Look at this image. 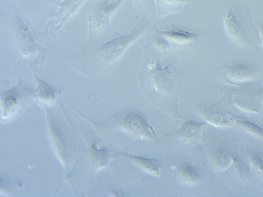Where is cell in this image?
Listing matches in <instances>:
<instances>
[{"instance_id": "14", "label": "cell", "mask_w": 263, "mask_h": 197, "mask_svg": "<svg viewBox=\"0 0 263 197\" xmlns=\"http://www.w3.org/2000/svg\"><path fill=\"white\" fill-rule=\"evenodd\" d=\"M40 95L45 97V95L50 97L53 93L48 86H46L45 84L41 83V86L40 87Z\"/></svg>"}, {"instance_id": "18", "label": "cell", "mask_w": 263, "mask_h": 197, "mask_svg": "<svg viewBox=\"0 0 263 197\" xmlns=\"http://www.w3.org/2000/svg\"><path fill=\"white\" fill-rule=\"evenodd\" d=\"M262 100H263V93H262Z\"/></svg>"}, {"instance_id": "8", "label": "cell", "mask_w": 263, "mask_h": 197, "mask_svg": "<svg viewBox=\"0 0 263 197\" xmlns=\"http://www.w3.org/2000/svg\"><path fill=\"white\" fill-rule=\"evenodd\" d=\"M185 2V0H156L155 4L158 13L163 16L177 11Z\"/></svg>"}, {"instance_id": "6", "label": "cell", "mask_w": 263, "mask_h": 197, "mask_svg": "<svg viewBox=\"0 0 263 197\" xmlns=\"http://www.w3.org/2000/svg\"><path fill=\"white\" fill-rule=\"evenodd\" d=\"M204 126V123L193 121L185 122L177 131V136L182 141H187L193 140L199 135Z\"/></svg>"}, {"instance_id": "17", "label": "cell", "mask_w": 263, "mask_h": 197, "mask_svg": "<svg viewBox=\"0 0 263 197\" xmlns=\"http://www.w3.org/2000/svg\"><path fill=\"white\" fill-rule=\"evenodd\" d=\"M140 0H134L135 4L138 3Z\"/></svg>"}, {"instance_id": "13", "label": "cell", "mask_w": 263, "mask_h": 197, "mask_svg": "<svg viewBox=\"0 0 263 197\" xmlns=\"http://www.w3.org/2000/svg\"><path fill=\"white\" fill-rule=\"evenodd\" d=\"M232 161L235 169L241 176H245L248 173V168L245 164L239 157L233 155L232 156Z\"/></svg>"}, {"instance_id": "1", "label": "cell", "mask_w": 263, "mask_h": 197, "mask_svg": "<svg viewBox=\"0 0 263 197\" xmlns=\"http://www.w3.org/2000/svg\"><path fill=\"white\" fill-rule=\"evenodd\" d=\"M118 127L122 133L134 140L151 142L157 139L154 130L145 117L133 108L122 113Z\"/></svg>"}, {"instance_id": "11", "label": "cell", "mask_w": 263, "mask_h": 197, "mask_svg": "<svg viewBox=\"0 0 263 197\" xmlns=\"http://www.w3.org/2000/svg\"><path fill=\"white\" fill-rule=\"evenodd\" d=\"M231 157L228 156V154L222 150H218L215 152L213 160L215 164L221 169H224L227 167L229 161Z\"/></svg>"}, {"instance_id": "15", "label": "cell", "mask_w": 263, "mask_h": 197, "mask_svg": "<svg viewBox=\"0 0 263 197\" xmlns=\"http://www.w3.org/2000/svg\"><path fill=\"white\" fill-rule=\"evenodd\" d=\"M157 45L162 49H168L170 47L169 44L166 41L160 39L159 40L157 43Z\"/></svg>"}, {"instance_id": "10", "label": "cell", "mask_w": 263, "mask_h": 197, "mask_svg": "<svg viewBox=\"0 0 263 197\" xmlns=\"http://www.w3.org/2000/svg\"><path fill=\"white\" fill-rule=\"evenodd\" d=\"M238 122L248 132L258 137H263V129L252 122L239 120Z\"/></svg>"}, {"instance_id": "9", "label": "cell", "mask_w": 263, "mask_h": 197, "mask_svg": "<svg viewBox=\"0 0 263 197\" xmlns=\"http://www.w3.org/2000/svg\"><path fill=\"white\" fill-rule=\"evenodd\" d=\"M161 34L175 42L180 44L186 43L194 39L196 34L187 31L172 29L161 32Z\"/></svg>"}, {"instance_id": "2", "label": "cell", "mask_w": 263, "mask_h": 197, "mask_svg": "<svg viewBox=\"0 0 263 197\" xmlns=\"http://www.w3.org/2000/svg\"><path fill=\"white\" fill-rule=\"evenodd\" d=\"M245 10L238 6L232 7L223 17L224 29L228 37L232 42L239 46L245 45L247 41L241 17Z\"/></svg>"}, {"instance_id": "12", "label": "cell", "mask_w": 263, "mask_h": 197, "mask_svg": "<svg viewBox=\"0 0 263 197\" xmlns=\"http://www.w3.org/2000/svg\"><path fill=\"white\" fill-rule=\"evenodd\" d=\"M251 163L258 172L263 173V155L258 152H252L250 155Z\"/></svg>"}, {"instance_id": "16", "label": "cell", "mask_w": 263, "mask_h": 197, "mask_svg": "<svg viewBox=\"0 0 263 197\" xmlns=\"http://www.w3.org/2000/svg\"><path fill=\"white\" fill-rule=\"evenodd\" d=\"M259 41L261 46L263 47V25H260L258 28Z\"/></svg>"}, {"instance_id": "7", "label": "cell", "mask_w": 263, "mask_h": 197, "mask_svg": "<svg viewBox=\"0 0 263 197\" xmlns=\"http://www.w3.org/2000/svg\"><path fill=\"white\" fill-rule=\"evenodd\" d=\"M179 174L182 180L190 185L197 184L200 179L198 169L190 163H184L180 166Z\"/></svg>"}, {"instance_id": "4", "label": "cell", "mask_w": 263, "mask_h": 197, "mask_svg": "<svg viewBox=\"0 0 263 197\" xmlns=\"http://www.w3.org/2000/svg\"><path fill=\"white\" fill-rule=\"evenodd\" d=\"M226 76L230 81L235 83L245 82L253 80L256 75L254 69L248 65L237 63L226 68Z\"/></svg>"}, {"instance_id": "3", "label": "cell", "mask_w": 263, "mask_h": 197, "mask_svg": "<svg viewBox=\"0 0 263 197\" xmlns=\"http://www.w3.org/2000/svg\"><path fill=\"white\" fill-rule=\"evenodd\" d=\"M141 32V31H136L130 35L120 36L106 43L100 50L101 58L106 63L116 60Z\"/></svg>"}, {"instance_id": "5", "label": "cell", "mask_w": 263, "mask_h": 197, "mask_svg": "<svg viewBox=\"0 0 263 197\" xmlns=\"http://www.w3.org/2000/svg\"><path fill=\"white\" fill-rule=\"evenodd\" d=\"M124 155L144 172L153 176L160 175L161 164L158 160L130 154Z\"/></svg>"}]
</instances>
